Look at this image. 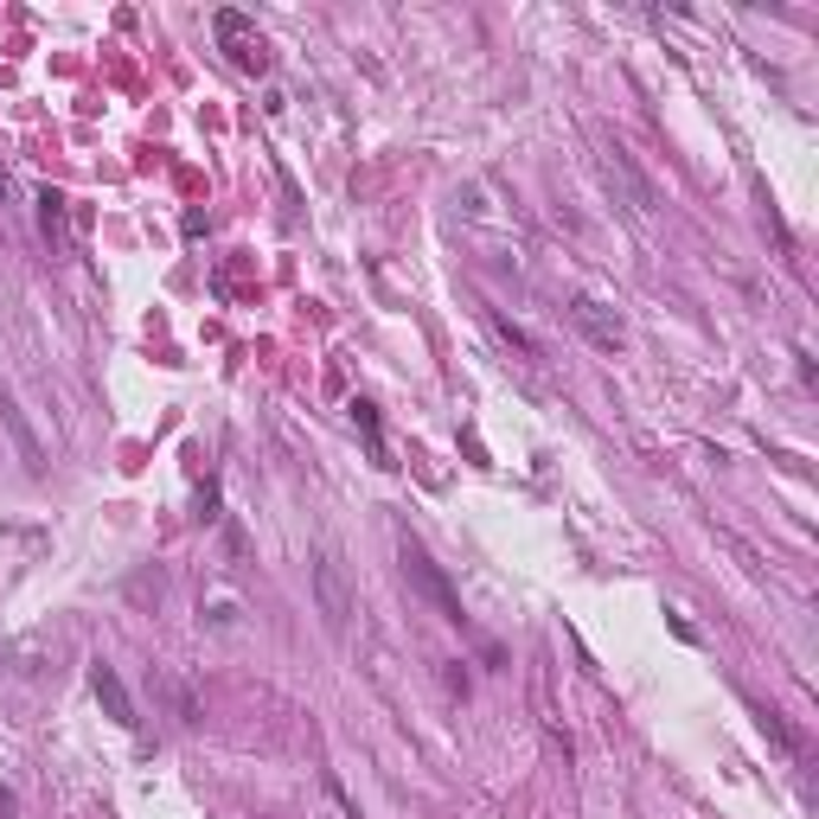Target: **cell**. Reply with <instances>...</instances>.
Segmentation results:
<instances>
[{
    "label": "cell",
    "instance_id": "8",
    "mask_svg": "<svg viewBox=\"0 0 819 819\" xmlns=\"http://www.w3.org/2000/svg\"><path fill=\"white\" fill-rule=\"evenodd\" d=\"M352 423L366 429V442H372V461H378V468H391V455H384V429H378V410L366 404V397L352 404Z\"/></svg>",
    "mask_w": 819,
    "mask_h": 819
},
{
    "label": "cell",
    "instance_id": "7",
    "mask_svg": "<svg viewBox=\"0 0 819 819\" xmlns=\"http://www.w3.org/2000/svg\"><path fill=\"white\" fill-rule=\"evenodd\" d=\"M0 423L13 429V442H20V455H26V474H45V468H52V455H45V442L33 436V423L20 416V404H13L7 391H0Z\"/></svg>",
    "mask_w": 819,
    "mask_h": 819
},
{
    "label": "cell",
    "instance_id": "1",
    "mask_svg": "<svg viewBox=\"0 0 819 819\" xmlns=\"http://www.w3.org/2000/svg\"><path fill=\"white\" fill-rule=\"evenodd\" d=\"M596 173H602V187H608V199L628 212V224H653V187L640 180V167L628 160V148H602Z\"/></svg>",
    "mask_w": 819,
    "mask_h": 819
},
{
    "label": "cell",
    "instance_id": "5",
    "mask_svg": "<svg viewBox=\"0 0 819 819\" xmlns=\"http://www.w3.org/2000/svg\"><path fill=\"white\" fill-rule=\"evenodd\" d=\"M404 570L416 576V590H423V596L442 608V621H461V602H455V590H448V576H442V570H436L429 558H423V551H416L410 538H404Z\"/></svg>",
    "mask_w": 819,
    "mask_h": 819
},
{
    "label": "cell",
    "instance_id": "3",
    "mask_svg": "<svg viewBox=\"0 0 819 819\" xmlns=\"http://www.w3.org/2000/svg\"><path fill=\"white\" fill-rule=\"evenodd\" d=\"M314 596H321V615H327V628H334V633L352 621V590H346V570H339L334 551L314 558Z\"/></svg>",
    "mask_w": 819,
    "mask_h": 819
},
{
    "label": "cell",
    "instance_id": "2",
    "mask_svg": "<svg viewBox=\"0 0 819 819\" xmlns=\"http://www.w3.org/2000/svg\"><path fill=\"white\" fill-rule=\"evenodd\" d=\"M212 33H218V45H224V58L237 65V71H250V77H262L269 71V45H262V33L237 13V7H224L218 20H212Z\"/></svg>",
    "mask_w": 819,
    "mask_h": 819
},
{
    "label": "cell",
    "instance_id": "10",
    "mask_svg": "<svg viewBox=\"0 0 819 819\" xmlns=\"http://www.w3.org/2000/svg\"><path fill=\"white\" fill-rule=\"evenodd\" d=\"M0 819H13V794L7 787H0Z\"/></svg>",
    "mask_w": 819,
    "mask_h": 819
},
{
    "label": "cell",
    "instance_id": "4",
    "mask_svg": "<svg viewBox=\"0 0 819 819\" xmlns=\"http://www.w3.org/2000/svg\"><path fill=\"white\" fill-rule=\"evenodd\" d=\"M570 321L583 327V334L596 339L602 352H621V339H628V327H621V314L608 307L602 295H570Z\"/></svg>",
    "mask_w": 819,
    "mask_h": 819
},
{
    "label": "cell",
    "instance_id": "6",
    "mask_svg": "<svg viewBox=\"0 0 819 819\" xmlns=\"http://www.w3.org/2000/svg\"><path fill=\"white\" fill-rule=\"evenodd\" d=\"M90 692H97V705L110 710L122 730H135V723H142V717H135V698H128V685H122V672H115L110 660H97V666H90Z\"/></svg>",
    "mask_w": 819,
    "mask_h": 819
},
{
    "label": "cell",
    "instance_id": "9",
    "mask_svg": "<svg viewBox=\"0 0 819 819\" xmlns=\"http://www.w3.org/2000/svg\"><path fill=\"white\" fill-rule=\"evenodd\" d=\"M38 218H45V231H58V224H65V199H58V192H38Z\"/></svg>",
    "mask_w": 819,
    "mask_h": 819
}]
</instances>
